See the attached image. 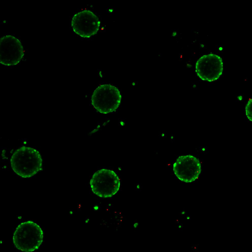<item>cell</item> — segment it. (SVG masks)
Listing matches in <instances>:
<instances>
[{"label": "cell", "mask_w": 252, "mask_h": 252, "mask_svg": "<svg viewBox=\"0 0 252 252\" xmlns=\"http://www.w3.org/2000/svg\"><path fill=\"white\" fill-rule=\"evenodd\" d=\"M13 171L18 176L29 178L41 170L42 159L39 152L30 147L23 146L16 151L10 158Z\"/></svg>", "instance_id": "1"}, {"label": "cell", "mask_w": 252, "mask_h": 252, "mask_svg": "<svg viewBox=\"0 0 252 252\" xmlns=\"http://www.w3.org/2000/svg\"><path fill=\"white\" fill-rule=\"evenodd\" d=\"M43 236V231L39 225L32 221H26L16 227L13 234V242L18 250L32 252L40 247Z\"/></svg>", "instance_id": "2"}, {"label": "cell", "mask_w": 252, "mask_h": 252, "mask_svg": "<svg viewBox=\"0 0 252 252\" xmlns=\"http://www.w3.org/2000/svg\"><path fill=\"white\" fill-rule=\"evenodd\" d=\"M122 95L119 90L111 84H102L94 91L92 104L98 112L108 114L115 111L119 107Z\"/></svg>", "instance_id": "3"}, {"label": "cell", "mask_w": 252, "mask_h": 252, "mask_svg": "<svg viewBox=\"0 0 252 252\" xmlns=\"http://www.w3.org/2000/svg\"><path fill=\"white\" fill-rule=\"evenodd\" d=\"M90 184L94 194L101 198H108L119 191L120 180L114 171L101 169L93 175Z\"/></svg>", "instance_id": "4"}, {"label": "cell", "mask_w": 252, "mask_h": 252, "mask_svg": "<svg viewBox=\"0 0 252 252\" xmlns=\"http://www.w3.org/2000/svg\"><path fill=\"white\" fill-rule=\"evenodd\" d=\"M24 55V47L17 37L5 35L0 38V63L7 66L18 64Z\"/></svg>", "instance_id": "5"}, {"label": "cell", "mask_w": 252, "mask_h": 252, "mask_svg": "<svg viewBox=\"0 0 252 252\" xmlns=\"http://www.w3.org/2000/svg\"><path fill=\"white\" fill-rule=\"evenodd\" d=\"M71 25L75 33L82 37L89 38L97 32L100 22L94 13L91 10L85 9L73 15Z\"/></svg>", "instance_id": "6"}, {"label": "cell", "mask_w": 252, "mask_h": 252, "mask_svg": "<svg viewBox=\"0 0 252 252\" xmlns=\"http://www.w3.org/2000/svg\"><path fill=\"white\" fill-rule=\"evenodd\" d=\"M174 174L180 181L191 183L195 181L201 171V165L199 159L191 155L179 157L173 165Z\"/></svg>", "instance_id": "7"}, {"label": "cell", "mask_w": 252, "mask_h": 252, "mask_svg": "<svg viewBox=\"0 0 252 252\" xmlns=\"http://www.w3.org/2000/svg\"><path fill=\"white\" fill-rule=\"evenodd\" d=\"M222 71V60L219 56L216 54L203 55L196 63V73L202 80L209 82L215 81L220 76Z\"/></svg>", "instance_id": "8"}, {"label": "cell", "mask_w": 252, "mask_h": 252, "mask_svg": "<svg viewBox=\"0 0 252 252\" xmlns=\"http://www.w3.org/2000/svg\"><path fill=\"white\" fill-rule=\"evenodd\" d=\"M246 114L248 119L252 122V98L250 99L246 104Z\"/></svg>", "instance_id": "9"}]
</instances>
